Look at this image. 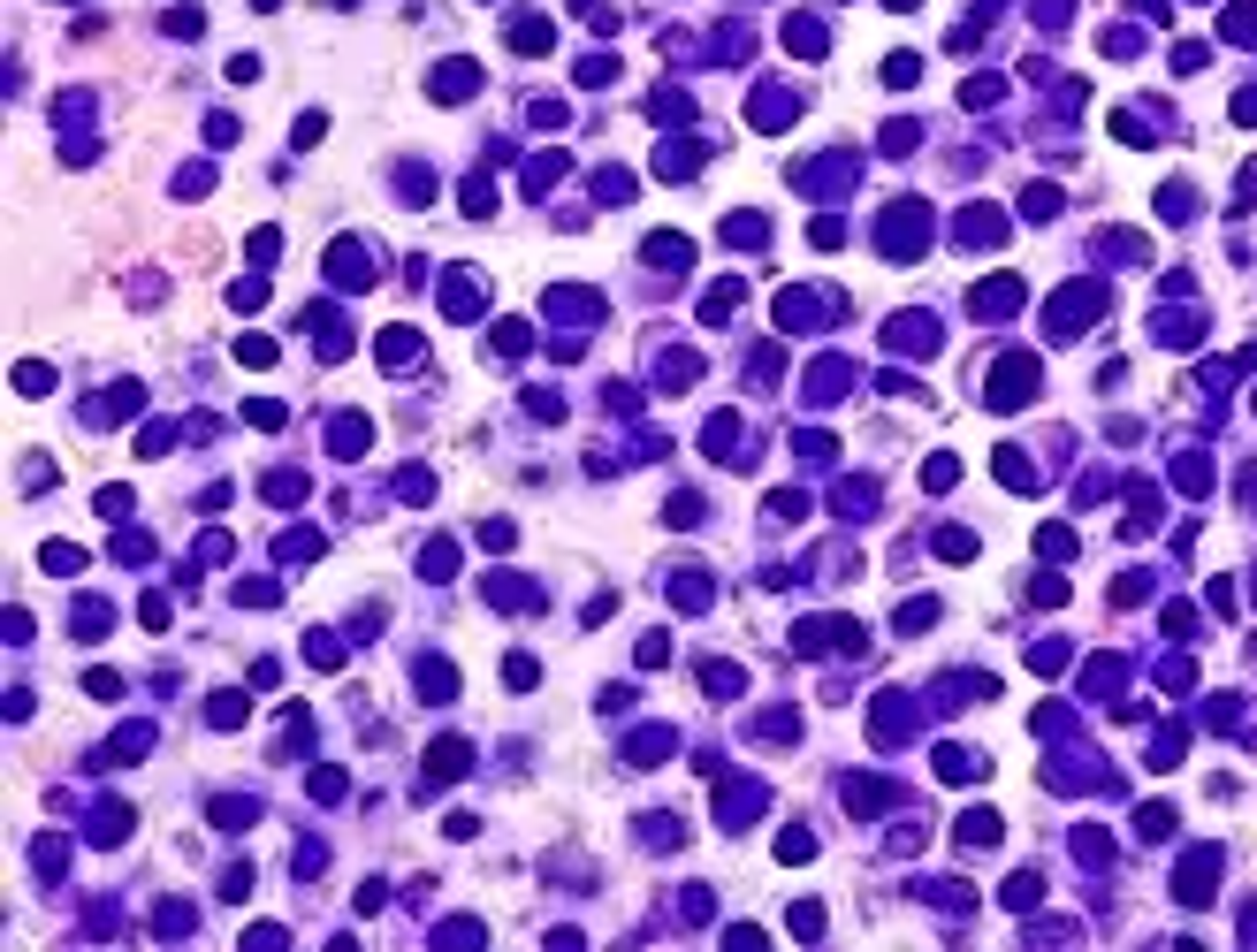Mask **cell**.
Returning a JSON list of instances; mask_svg holds the SVG:
<instances>
[{"label":"cell","mask_w":1257,"mask_h":952,"mask_svg":"<svg viewBox=\"0 0 1257 952\" xmlns=\"http://www.w3.org/2000/svg\"><path fill=\"white\" fill-rule=\"evenodd\" d=\"M15 389H23V397H46V389H54V366L23 358V366H15Z\"/></svg>","instance_id":"obj_12"},{"label":"cell","mask_w":1257,"mask_h":952,"mask_svg":"<svg viewBox=\"0 0 1257 952\" xmlns=\"http://www.w3.org/2000/svg\"><path fill=\"white\" fill-rule=\"evenodd\" d=\"M960 839H968V846H991V839H998V816H991V808H975V816L960 823Z\"/></svg>","instance_id":"obj_13"},{"label":"cell","mask_w":1257,"mask_h":952,"mask_svg":"<svg viewBox=\"0 0 1257 952\" xmlns=\"http://www.w3.org/2000/svg\"><path fill=\"white\" fill-rule=\"evenodd\" d=\"M892 8H915V0H892Z\"/></svg>","instance_id":"obj_21"},{"label":"cell","mask_w":1257,"mask_h":952,"mask_svg":"<svg viewBox=\"0 0 1257 952\" xmlns=\"http://www.w3.org/2000/svg\"><path fill=\"white\" fill-rule=\"evenodd\" d=\"M1235 122H1257V92H1243V100H1235Z\"/></svg>","instance_id":"obj_20"},{"label":"cell","mask_w":1257,"mask_h":952,"mask_svg":"<svg viewBox=\"0 0 1257 952\" xmlns=\"http://www.w3.org/2000/svg\"><path fill=\"white\" fill-rule=\"evenodd\" d=\"M785 46H793V54H824L831 38H824V23H816V15H793V23H785Z\"/></svg>","instance_id":"obj_8"},{"label":"cell","mask_w":1257,"mask_h":952,"mask_svg":"<svg viewBox=\"0 0 1257 952\" xmlns=\"http://www.w3.org/2000/svg\"><path fill=\"white\" fill-rule=\"evenodd\" d=\"M473 92H481V69H473V61H442V69H434V100L442 107L473 100Z\"/></svg>","instance_id":"obj_4"},{"label":"cell","mask_w":1257,"mask_h":952,"mask_svg":"<svg viewBox=\"0 0 1257 952\" xmlns=\"http://www.w3.org/2000/svg\"><path fill=\"white\" fill-rule=\"evenodd\" d=\"M236 358H244V366H275V343H267V335H244Z\"/></svg>","instance_id":"obj_15"},{"label":"cell","mask_w":1257,"mask_h":952,"mask_svg":"<svg viewBox=\"0 0 1257 952\" xmlns=\"http://www.w3.org/2000/svg\"><path fill=\"white\" fill-rule=\"evenodd\" d=\"M412 358H419V335H412V328H382V366L397 374V366H412Z\"/></svg>","instance_id":"obj_7"},{"label":"cell","mask_w":1257,"mask_h":952,"mask_svg":"<svg viewBox=\"0 0 1257 952\" xmlns=\"http://www.w3.org/2000/svg\"><path fill=\"white\" fill-rule=\"evenodd\" d=\"M511 46L519 54H549V23L541 15H511Z\"/></svg>","instance_id":"obj_9"},{"label":"cell","mask_w":1257,"mask_h":952,"mask_svg":"<svg viewBox=\"0 0 1257 952\" xmlns=\"http://www.w3.org/2000/svg\"><path fill=\"white\" fill-rule=\"evenodd\" d=\"M306 655H313L320 671H335V663H343V647H335V640H328V633H313V640H306Z\"/></svg>","instance_id":"obj_17"},{"label":"cell","mask_w":1257,"mask_h":952,"mask_svg":"<svg viewBox=\"0 0 1257 952\" xmlns=\"http://www.w3.org/2000/svg\"><path fill=\"white\" fill-rule=\"evenodd\" d=\"M1227 38H1235V46H1257V0L1227 8Z\"/></svg>","instance_id":"obj_11"},{"label":"cell","mask_w":1257,"mask_h":952,"mask_svg":"<svg viewBox=\"0 0 1257 952\" xmlns=\"http://www.w3.org/2000/svg\"><path fill=\"white\" fill-rule=\"evenodd\" d=\"M998 899H1006V907H1037V876H1029V868H1022V876H1006V891H998Z\"/></svg>","instance_id":"obj_14"},{"label":"cell","mask_w":1257,"mask_h":952,"mask_svg":"<svg viewBox=\"0 0 1257 952\" xmlns=\"http://www.w3.org/2000/svg\"><path fill=\"white\" fill-rule=\"evenodd\" d=\"M808 853H816L808 831H785V839H777V861H808Z\"/></svg>","instance_id":"obj_16"},{"label":"cell","mask_w":1257,"mask_h":952,"mask_svg":"<svg viewBox=\"0 0 1257 952\" xmlns=\"http://www.w3.org/2000/svg\"><path fill=\"white\" fill-rule=\"evenodd\" d=\"M1212 876H1220V853H1189V861H1181V899L1204 907V899H1212Z\"/></svg>","instance_id":"obj_5"},{"label":"cell","mask_w":1257,"mask_h":952,"mask_svg":"<svg viewBox=\"0 0 1257 952\" xmlns=\"http://www.w3.org/2000/svg\"><path fill=\"white\" fill-rule=\"evenodd\" d=\"M1029 389H1037V358H998V366H991V404H998V412L1029 404Z\"/></svg>","instance_id":"obj_1"},{"label":"cell","mask_w":1257,"mask_h":952,"mask_svg":"<svg viewBox=\"0 0 1257 952\" xmlns=\"http://www.w3.org/2000/svg\"><path fill=\"white\" fill-rule=\"evenodd\" d=\"M457 769H473V746H465V740H434V746H427V777H434V785L457 777Z\"/></svg>","instance_id":"obj_6"},{"label":"cell","mask_w":1257,"mask_h":952,"mask_svg":"<svg viewBox=\"0 0 1257 952\" xmlns=\"http://www.w3.org/2000/svg\"><path fill=\"white\" fill-rule=\"evenodd\" d=\"M504 678H511V686H533L541 671H533V655H511V663H504Z\"/></svg>","instance_id":"obj_19"},{"label":"cell","mask_w":1257,"mask_h":952,"mask_svg":"<svg viewBox=\"0 0 1257 952\" xmlns=\"http://www.w3.org/2000/svg\"><path fill=\"white\" fill-rule=\"evenodd\" d=\"M824 930V907H793V938H816Z\"/></svg>","instance_id":"obj_18"},{"label":"cell","mask_w":1257,"mask_h":952,"mask_svg":"<svg viewBox=\"0 0 1257 952\" xmlns=\"http://www.w3.org/2000/svg\"><path fill=\"white\" fill-rule=\"evenodd\" d=\"M328 450L358 457V450H366V420H358V412H351V420H335V427H328Z\"/></svg>","instance_id":"obj_10"},{"label":"cell","mask_w":1257,"mask_h":952,"mask_svg":"<svg viewBox=\"0 0 1257 952\" xmlns=\"http://www.w3.org/2000/svg\"><path fill=\"white\" fill-rule=\"evenodd\" d=\"M481 298H488V290H481V275H473V267H450V282H442V313L465 320V313H481Z\"/></svg>","instance_id":"obj_3"},{"label":"cell","mask_w":1257,"mask_h":952,"mask_svg":"<svg viewBox=\"0 0 1257 952\" xmlns=\"http://www.w3.org/2000/svg\"><path fill=\"white\" fill-rule=\"evenodd\" d=\"M328 282H335V290H374L366 252H358V244H328Z\"/></svg>","instance_id":"obj_2"}]
</instances>
